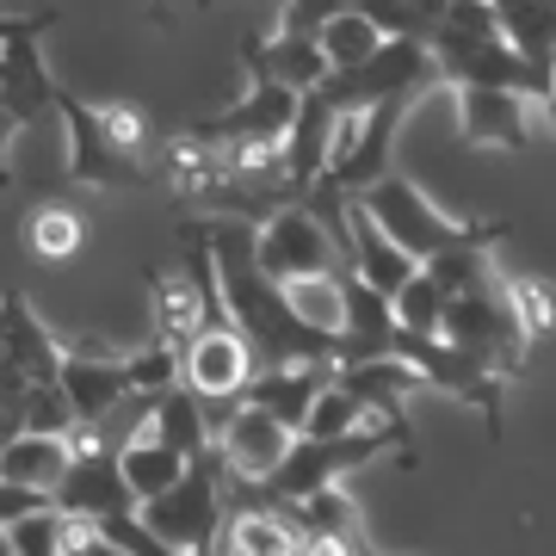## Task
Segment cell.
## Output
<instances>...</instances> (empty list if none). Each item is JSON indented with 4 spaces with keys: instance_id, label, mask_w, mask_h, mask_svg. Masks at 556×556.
I'll return each instance as SVG.
<instances>
[{
    "instance_id": "6da1fadb",
    "label": "cell",
    "mask_w": 556,
    "mask_h": 556,
    "mask_svg": "<svg viewBox=\"0 0 556 556\" xmlns=\"http://www.w3.org/2000/svg\"><path fill=\"white\" fill-rule=\"evenodd\" d=\"M68 124V179L75 186H149L155 179V155H161V130L137 100H80L75 87L56 80V105Z\"/></svg>"
},
{
    "instance_id": "7a4b0ae2",
    "label": "cell",
    "mask_w": 556,
    "mask_h": 556,
    "mask_svg": "<svg viewBox=\"0 0 556 556\" xmlns=\"http://www.w3.org/2000/svg\"><path fill=\"white\" fill-rule=\"evenodd\" d=\"M427 56H433L439 87L477 80V87H514V93H532V100L551 87V75H538L532 62L501 38L495 0H445V13L427 31Z\"/></svg>"
},
{
    "instance_id": "3957f363",
    "label": "cell",
    "mask_w": 556,
    "mask_h": 556,
    "mask_svg": "<svg viewBox=\"0 0 556 556\" xmlns=\"http://www.w3.org/2000/svg\"><path fill=\"white\" fill-rule=\"evenodd\" d=\"M390 353H402L408 365H415L420 390H445L452 402H470V408L489 420V439L507 433V383H514V378L495 371L482 353L452 346L445 334H408V328H396Z\"/></svg>"
},
{
    "instance_id": "277c9868",
    "label": "cell",
    "mask_w": 556,
    "mask_h": 556,
    "mask_svg": "<svg viewBox=\"0 0 556 556\" xmlns=\"http://www.w3.org/2000/svg\"><path fill=\"white\" fill-rule=\"evenodd\" d=\"M142 526L161 538V551H179V556H211L223 538V495H217V452L204 445L199 457H186L161 495L137 501Z\"/></svg>"
},
{
    "instance_id": "5b68a950",
    "label": "cell",
    "mask_w": 556,
    "mask_h": 556,
    "mask_svg": "<svg viewBox=\"0 0 556 556\" xmlns=\"http://www.w3.org/2000/svg\"><path fill=\"white\" fill-rule=\"evenodd\" d=\"M396 452V433L390 427H353V433H291V445H285V457H278L273 470H266V495L273 501H298L309 495V489H321V482H340L346 470H358V464H371V457Z\"/></svg>"
},
{
    "instance_id": "8992f818",
    "label": "cell",
    "mask_w": 556,
    "mask_h": 556,
    "mask_svg": "<svg viewBox=\"0 0 556 556\" xmlns=\"http://www.w3.org/2000/svg\"><path fill=\"white\" fill-rule=\"evenodd\" d=\"M439 75H433V56L420 38H383L365 62H346V68H328L316 80V93L334 105L340 118H353L365 105L390 100V93H433Z\"/></svg>"
},
{
    "instance_id": "52a82bcc",
    "label": "cell",
    "mask_w": 556,
    "mask_h": 556,
    "mask_svg": "<svg viewBox=\"0 0 556 556\" xmlns=\"http://www.w3.org/2000/svg\"><path fill=\"white\" fill-rule=\"evenodd\" d=\"M353 204L378 223L383 236L396 241L415 266H420V260H433L439 248H452V241H464V236H477V229H482V223H452L433 199H427V192H420L415 179H402V174H378L371 186H358Z\"/></svg>"
},
{
    "instance_id": "ba28073f",
    "label": "cell",
    "mask_w": 556,
    "mask_h": 556,
    "mask_svg": "<svg viewBox=\"0 0 556 556\" xmlns=\"http://www.w3.org/2000/svg\"><path fill=\"white\" fill-rule=\"evenodd\" d=\"M254 371H260V358H254V346L241 340V328L229 316L204 321L199 334L179 346V383L199 396L204 420H211V433H217V420L241 402V390H248V378H254Z\"/></svg>"
},
{
    "instance_id": "9c48e42d",
    "label": "cell",
    "mask_w": 556,
    "mask_h": 556,
    "mask_svg": "<svg viewBox=\"0 0 556 556\" xmlns=\"http://www.w3.org/2000/svg\"><path fill=\"white\" fill-rule=\"evenodd\" d=\"M439 334L452 340V346H470L482 353L495 371L519 378V365H526V340H519L514 316H507V303H501V285H495V266L477 278H464L457 291H445V316H439Z\"/></svg>"
},
{
    "instance_id": "30bf717a",
    "label": "cell",
    "mask_w": 556,
    "mask_h": 556,
    "mask_svg": "<svg viewBox=\"0 0 556 556\" xmlns=\"http://www.w3.org/2000/svg\"><path fill=\"white\" fill-rule=\"evenodd\" d=\"M56 25V7L43 13H7V31H0V112L20 124L50 118L56 105V75L43 62V31Z\"/></svg>"
},
{
    "instance_id": "8fae6325",
    "label": "cell",
    "mask_w": 556,
    "mask_h": 556,
    "mask_svg": "<svg viewBox=\"0 0 556 556\" xmlns=\"http://www.w3.org/2000/svg\"><path fill=\"white\" fill-rule=\"evenodd\" d=\"M254 266L266 278H316V273H340L346 254H340V241L321 229V217L309 211L303 199L278 204L273 217L254 223Z\"/></svg>"
},
{
    "instance_id": "7c38bea8",
    "label": "cell",
    "mask_w": 556,
    "mask_h": 556,
    "mask_svg": "<svg viewBox=\"0 0 556 556\" xmlns=\"http://www.w3.org/2000/svg\"><path fill=\"white\" fill-rule=\"evenodd\" d=\"M334 383H346L358 402H365V415L383 420L390 433H396V457L402 464H420V445H415V427H408V390H420L415 365L402 353H378V358H340L334 365Z\"/></svg>"
},
{
    "instance_id": "4fadbf2b",
    "label": "cell",
    "mask_w": 556,
    "mask_h": 556,
    "mask_svg": "<svg viewBox=\"0 0 556 556\" xmlns=\"http://www.w3.org/2000/svg\"><path fill=\"white\" fill-rule=\"evenodd\" d=\"M50 501H56L62 514H80V519H100V514H118V507H137V495L124 489L118 445L75 433L68 470H62V482H56V495H50Z\"/></svg>"
},
{
    "instance_id": "5bb4252c",
    "label": "cell",
    "mask_w": 556,
    "mask_h": 556,
    "mask_svg": "<svg viewBox=\"0 0 556 556\" xmlns=\"http://www.w3.org/2000/svg\"><path fill=\"white\" fill-rule=\"evenodd\" d=\"M457 93V137L470 142V149H501V155H526L532 149V118H526V93L514 87H477V80H464L452 87Z\"/></svg>"
},
{
    "instance_id": "9a60e30c",
    "label": "cell",
    "mask_w": 556,
    "mask_h": 556,
    "mask_svg": "<svg viewBox=\"0 0 556 556\" xmlns=\"http://www.w3.org/2000/svg\"><path fill=\"white\" fill-rule=\"evenodd\" d=\"M340 321H334V365L340 358H378L396 340V309L383 291H371L353 266H340Z\"/></svg>"
},
{
    "instance_id": "2e32d148",
    "label": "cell",
    "mask_w": 556,
    "mask_h": 556,
    "mask_svg": "<svg viewBox=\"0 0 556 556\" xmlns=\"http://www.w3.org/2000/svg\"><path fill=\"white\" fill-rule=\"evenodd\" d=\"M211 445H217V457L236 470V477L266 482V470H273L278 457H285V445H291V427L273 420L266 408H254V402H236V408L217 420Z\"/></svg>"
},
{
    "instance_id": "e0dca14e",
    "label": "cell",
    "mask_w": 556,
    "mask_h": 556,
    "mask_svg": "<svg viewBox=\"0 0 556 556\" xmlns=\"http://www.w3.org/2000/svg\"><path fill=\"white\" fill-rule=\"evenodd\" d=\"M278 507L303 532V551H371V532H365V519H358L353 495L340 482H321V489H309L298 501H278Z\"/></svg>"
},
{
    "instance_id": "ac0fdd59",
    "label": "cell",
    "mask_w": 556,
    "mask_h": 556,
    "mask_svg": "<svg viewBox=\"0 0 556 556\" xmlns=\"http://www.w3.org/2000/svg\"><path fill=\"white\" fill-rule=\"evenodd\" d=\"M298 112V87L285 80H260L248 75V100H236L229 112H211V118H192V130L211 142H248V137H285V124Z\"/></svg>"
},
{
    "instance_id": "d6986e66",
    "label": "cell",
    "mask_w": 556,
    "mask_h": 556,
    "mask_svg": "<svg viewBox=\"0 0 556 556\" xmlns=\"http://www.w3.org/2000/svg\"><path fill=\"white\" fill-rule=\"evenodd\" d=\"M334 378V358H298V365H260L254 378H248V390H241V402H254V408H266L273 420H285L291 433H298L303 420H309V402L321 396V383Z\"/></svg>"
},
{
    "instance_id": "ffe728a7",
    "label": "cell",
    "mask_w": 556,
    "mask_h": 556,
    "mask_svg": "<svg viewBox=\"0 0 556 556\" xmlns=\"http://www.w3.org/2000/svg\"><path fill=\"white\" fill-rule=\"evenodd\" d=\"M68 452H75V439L68 433H20L0 439V482H13V489H31V495H56L62 470H68Z\"/></svg>"
},
{
    "instance_id": "44dd1931",
    "label": "cell",
    "mask_w": 556,
    "mask_h": 556,
    "mask_svg": "<svg viewBox=\"0 0 556 556\" xmlns=\"http://www.w3.org/2000/svg\"><path fill=\"white\" fill-rule=\"evenodd\" d=\"M0 353L20 365L31 383H50L62 365V340L38 321V309L20 291H0Z\"/></svg>"
},
{
    "instance_id": "7402d4cb",
    "label": "cell",
    "mask_w": 556,
    "mask_h": 556,
    "mask_svg": "<svg viewBox=\"0 0 556 556\" xmlns=\"http://www.w3.org/2000/svg\"><path fill=\"white\" fill-rule=\"evenodd\" d=\"M334 130H340V112L321 100L316 87H303L298 112H291V124H285V161H291V179H298V186H309V179L328 167V155H334Z\"/></svg>"
},
{
    "instance_id": "603a6c76",
    "label": "cell",
    "mask_w": 556,
    "mask_h": 556,
    "mask_svg": "<svg viewBox=\"0 0 556 556\" xmlns=\"http://www.w3.org/2000/svg\"><path fill=\"white\" fill-rule=\"evenodd\" d=\"M149 321H155V340H167L174 353L211 321L186 266H149Z\"/></svg>"
},
{
    "instance_id": "cb8c5ba5",
    "label": "cell",
    "mask_w": 556,
    "mask_h": 556,
    "mask_svg": "<svg viewBox=\"0 0 556 556\" xmlns=\"http://www.w3.org/2000/svg\"><path fill=\"white\" fill-rule=\"evenodd\" d=\"M241 68L260 80H285V87H316L328 75V62H321L316 38H303V31H273V38H241Z\"/></svg>"
},
{
    "instance_id": "d4e9b609",
    "label": "cell",
    "mask_w": 556,
    "mask_h": 556,
    "mask_svg": "<svg viewBox=\"0 0 556 556\" xmlns=\"http://www.w3.org/2000/svg\"><path fill=\"white\" fill-rule=\"evenodd\" d=\"M346 266H353L371 291H383V298H396V285L415 273V260L402 254L396 241L383 236V229L365 217L358 204H346Z\"/></svg>"
},
{
    "instance_id": "484cf974",
    "label": "cell",
    "mask_w": 556,
    "mask_h": 556,
    "mask_svg": "<svg viewBox=\"0 0 556 556\" xmlns=\"http://www.w3.org/2000/svg\"><path fill=\"white\" fill-rule=\"evenodd\" d=\"M495 25L538 75L556 80V0H495Z\"/></svg>"
},
{
    "instance_id": "4316f807",
    "label": "cell",
    "mask_w": 556,
    "mask_h": 556,
    "mask_svg": "<svg viewBox=\"0 0 556 556\" xmlns=\"http://www.w3.org/2000/svg\"><path fill=\"white\" fill-rule=\"evenodd\" d=\"M155 439H167L179 457H199L204 445H211V420H204V408H199V396L186 390V383H161L155 390V402H149V420H142Z\"/></svg>"
},
{
    "instance_id": "83f0119b",
    "label": "cell",
    "mask_w": 556,
    "mask_h": 556,
    "mask_svg": "<svg viewBox=\"0 0 556 556\" xmlns=\"http://www.w3.org/2000/svg\"><path fill=\"white\" fill-rule=\"evenodd\" d=\"M118 470H124V489H130L137 501H149V495H161V489L186 470V457H179L167 439H155L149 427H137V433L118 445Z\"/></svg>"
},
{
    "instance_id": "f1b7e54d",
    "label": "cell",
    "mask_w": 556,
    "mask_h": 556,
    "mask_svg": "<svg viewBox=\"0 0 556 556\" xmlns=\"http://www.w3.org/2000/svg\"><path fill=\"white\" fill-rule=\"evenodd\" d=\"M25 248L50 266H68V260L87 248V217H80L68 199H43L31 217H25Z\"/></svg>"
},
{
    "instance_id": "f546056e",
    "label": "cell",
    "mask_w": 556,
    "mask_h": 556,
    "mask_svg": "<svg viewBox=\"0 0 556 556\" xmlns=\"http://www.w3.org/2000/svg\"><path fill=\"white\" fill-rule=\"evenodd\" d=\"M501 285V303H507V316H514L519 340L538 346V340L556 334V278H538V273H507L495 278Z\"/></svg>"
},
{
    "instance_id": "4dcf8cb0",
    "label": "cell",
    "mask_w": 556,
    "mask_h": 556,
    "mask_svg": "<svg viewBox=\"0 0 556 556\" xmlns=\"http://www.w3.org/2000/svg\"><path fill=\"white\" fill-rule=\"evenodd\" d=\"M378 43H383V31H378L371 20H365L358 7H346V13H334V20H328V25L316 31V50H321V62H328V68H346V62H365L371 50H378Z\"/></svg>"
},
{
    "instance_id": "1f68e13d",
    "label": "cell",
    "mask_w": 556,
    "mask_h": 556,
    "mask_svg": "<svg viewBox=\"0 0 556 556\" xmlns=\"http://www.w3.org/2000/svg\"><path fill=\"white\" fill-rule=\"evenodd\" d=\"M390 309H396V328H408V334H439V316H445V291H439V278L427 273V266H415V273L396 285Z\"/></svg>"
},
{
    "instance_id": "d6a6232c",
    "label": "cell",
    "mask_w": 556,
    "mask_h": 556,
    "mask_svg": "<svg viewBox=\"0 0 556 556\" xmlns=\"http://www.w3.org/2000/svg\"><path fill=\"white\" fill-rule=\"evenodd\" d=\"M20 427H31V433H68L75 439V408H68V396H62V383H25L20 396Z\"/></svg>"
},
{
    "instance_id": "836d02e7",
    "label": "cell",
    "mask_w": 556,
    "mask_h": 556,
    "mask_svg": "<svg viewBox=\"0 0 556 556\" xmlns=\"http://www.w3.org/2000/svg\"><path fill=\"white\" fill-rule=\"evenodd\" d=\"M93 532H100V544L105 551H130V556H167L161 551V538L142 526V514L137 507H118V514H100L93 519Z\"/></svg>"
},
{
    "instance_id": "e575fe53",
    "label": "cell",
    "mask_w": 556,
    "mask_h": 556,
    "mask_svg": "<svg viewBox=\"0 0 556 556\" xmlns=\"http://www.w3.org/2000/svg\"><path fill=\"white\" fill-rule=\"evenodd\" d=\"M353 0H278V31H303V38H316L321 25L346 13Z\"/></svg>"
},
{
    "instance_id": "d590c367",
    "label": "cell",
    "mask_w": 556,
    "mask_h": 556,
    "mask_svg": "<svg viewBox=\"0 0 556 556\" xmlns=\"http://www.w3.org/2000/svg\"><path fill=\"white\" fill-rule=\"evenodd\" d=\"M13 137H20V124L0 112V199H7V186H13V167H7V149H13Z\"/></svg>"
},
{
    "instance_id": "8d00e7d4",
    "label": "cell",
    "mask_w": 556,
    "mask_h": 556,
    "mask_svg": "<svg viewBox=\"0 0 556 556\" xmlns=\"http://www.w3.org/2000/svg\"><path fill=\"white\" fill-rule=\"evenodd\" d=\"M538 105H544V124H551V137H556V80L538 93Z\"/></svg>"
},
{
    "instance_id": "74e56055",
    "label": "cell",
    "mask_w": 556,
    "mask_h": 556,
    "mask_svg": "<svg viewBox=\"0 0 556 556\" xmlns=\"http://www.w3.org/2000/svg\"><path fill=\"white\" fill-rule=\"evenodd\" d=\"M7 433H20V420H13L7 408H0V439H7Z\"/></svg>"
}]
</instances>
